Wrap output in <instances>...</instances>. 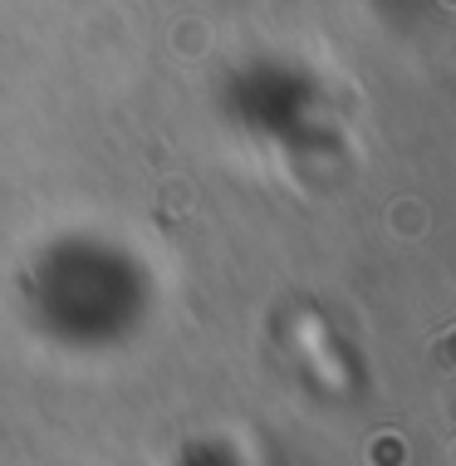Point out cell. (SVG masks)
Instances as JSON below:
<instances>
[{
    "label": "cell",
    "instance_id": "1",
    "mask_svg": "<svg viewBox=\"0 0 456 466\" xmlns=\"http://www.w3.org/2000/svg\"><path fill=\"white\" fill-rule=\"evenodd\" d=\"M432 369L456 373V329H451V334H441L437 344H432Z\"/></svg>",
    "mask_w": 456,
    "mask_h": 466
}]
</instances>
